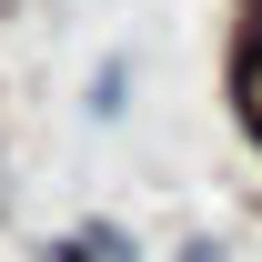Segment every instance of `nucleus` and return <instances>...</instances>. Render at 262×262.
Wrapping results in <instances>:
<instances>
[{"label":"nucleus","mask_w":262,"mask_h":262,"mask_svg":"<svg viewBox=\"0 0 262 262\" xmlns=\"http://www.w3.org/2000/svg\"><path fill=\"white\" fill-rule=\"evenodd\" d=\"M81 242H91V262H131V242H121V232H111V222H91V232H81Z\"/></svg>","instance_id":"f03ea898"},{"label":"nucleus","mask_w":262,"mask_h":262,"mask_svg":"<svg viewBox=\"0 0 262 262\" xmlns=\"http://www.w3.org/2000/svg\"><path fill=\"white\" fill-rule=\"evenodd\" d=\"M40 262H91V242H81V232H71V242H51V252Z\"/></svg>","instance_id":"7ed1b4c3"},{"label":"nucleus","mask_w":262,"mask_h":262,"mask_svg":"<svg viewBox=\"0 0 262 262\" xmlns=\"http://www.w3.org/2000/svg\"><path fill=\"white\" fill-rule=\"evenodd\" d=\"M121 81H131L121 61H101V71H91V111H101V121H111V111H121Z\"/></svg>","instance_id":"f257e3e1"}]
</instances>
